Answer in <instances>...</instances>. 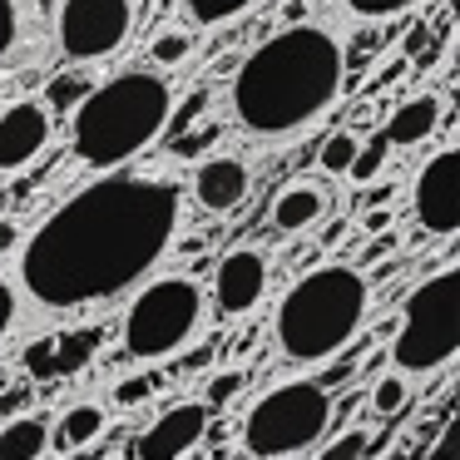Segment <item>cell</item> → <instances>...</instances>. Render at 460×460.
<instances>
[{
  "instance_id": "1",
  "label": "cell",
  "mask_w": 460,
  "mask_h": 460,
  "mask_svg": "<svg viewBox=\"0 0 460 460\" xmlns=\"http://www.w3.org/2000/svg\"><path fill=\"white\" fill-rule=\"evenodd\" d=\"M179 183L110 169L31 233L21 258L25 292L45 312L119 297L144 282V272H154V262H164L179 233Z\"/></svg>"
},
{
  "instance_id": "2",
  "label": "cell",
  "mask_w": 460,
  "mask_h": 460,
  "mask_svg": "<svg viewBox=\"0 0 460 460\" xmlns=\"http://www.w3.org/2000/svg\"><path fill=\"white\" fill-rule=\"evenodd\" d=\"M347 80V50L332 31L292 21L288 31L268 35L233 75V114L258 139L307 129L327 114Z\"/></svg>"
},
{
  "instance_id": "3",
  "label": "cell",
  "mask_w": 460,
  "mask_h": 460,
  "mask_svg": "<svg viewBox=\"0 0 460 460\" xmlns=\"http://www.w3.org/2000/svg\"><path fill=\"white\" fill-rule=\"evenodd\" d=\"M173 114V90L164 75L154 70H124L104 84H90L75 104V159L84 169H124L129 159H139L149 144H159L169 134Z\"/></svg>"
},
{
  "instance_id": "4",
  "label": "cell",
  "mask_w": 460,
  "mask_h": 460,
  "mask_svg": "<svg viewBox=\"0 0 460 460\" xmlns=\"http://www.w3.org/2000/svg\"><path fill=\"white\" fill-rule=\"evenodd\" d=\"M367 297V272L351 262H322V268L302 272L272 317V337H278L282 357L297 367H327L361 332Z\"/></svg>"
},
{
  "instance_id": "5",
  "label": "cell",
  "mask_w": 460,
  "mask_h": 460,
  "mask_svg": "<svg viewBox=\"0 0 460 460\" xmlns=\"http://www.w3.org/2000/svg\"><path fill=\"white\" fill-rule=\"evenodd\" d=\"M460 351V272L440 268L406 297L391 341V367L401 376H436Z\"/></svg>"
},
{
  "instance_id": "6",
  "label": "cell",
  "mask_w": 460,
  "mask_h": 460,
  "mask_svg": "<svg viewBox=\"0 0 460 460\" xmlns=\"http://www.w3.org/2000/svg\"><path fill=\"white\" fill-rule=\"evenodd\" d=\"M332 426V396L322 381H282L262 391L252 411L243 416V450L262 460L278 456H307L322 446Z\"/></svg>"
},
{
  "instance_id": "7",
  "label": "cell",
  "mask_w": 460,
  "mask_h": 460,
  "mask_svg": "<svg viewBox=\"0 0 460 460\" xmlns=\"http://www.w3.org/2000/svg\"><path fill=\"white\" fill-rule=\"evenodd\" d=\"M203 322V292L193 278H159L124 312V351L139 361H169Z\"/></svg>"
},
{
  "instance_id": "8",
  "label": "cell",
  "mask_w": 460,
  "mask_h": 460,
  "mask_svg": "<svg viewBox=\"0 0 460 460\" xmlns=\"http://www.w3.org/2000/svg\"><path fill=\"white\" fill-rule=\"evenodd\" d=\"M134 31V0H60L55 40L70 60H110Z\"/></svg>"
},
{
  "instance_id": "9",
  "label": "cell",
  "mask_w": 460,
  "mask_h": 460,
  "mask_svg": "<svg viewBox=\"0 0 460 460\" xmlns=\"http://www.w3.org/2000/svg\"><path fill=\"white\" fill-rule=\"evenodd\" d=\"M416 223L430 238H456L460 233V154L436 149L416 173Z\"/></svg>"
},
{
  "instance_id": "10",
  "label": "cell",
  "mask_w": 460,
  "mask_h": 460,
  "mask_svg": "<svg viewBox=\"0 0 460 460\" xmlns=\"http://www.w3.org/2000/svg\"><path fill=\"white\" fill-rule=\"evenodd\" d=\"M262 288H268V258L258 248H233L223 252L218 272H213V307L218 317H248L262 302Z\"/></svg>"
},
{
  "instance_id": "11",
  "label": "cell",
  "mask_w": 460,
  "mask_h": 460,
  "mask_svg": "<svg viewBox=\"0 0 460 460\" xmlns=\"http://www.w3.org/2000/svg\"><path fill=\"white\" fill-rule=\"evenodd\" d=\"M50 144V110L40 100H21L0 114V173H21Z\"/></svg>"
},
{
  "instance_id": "12",
  "label": "cell",
  "mask_w": 460,
  "mask_h": 460,
  "mask_svg": "<svg viewBox=\"0 0 460 460\" xmlns=\"http://www.w3.org/2000/svg\"><path fill=\"white\" fill-rule=\"evenodd\" d=\"M203 436H208V406H203V401H179V406H169L139 440H134V450H139L144 460H164V456L199 450Z\"/></svg>"
},
{
  "instance_id": "13",
  "label": "cell",
  "mask_w": 460,
  "mask_h": 460,
  "mask_svg": "<svg viewBox=\"0 0 460 460\" xmlns=\"http://www.w3.org/2000/svg\"><path fill=\"white\" fill-rule=\"evenodd\" d=\"M248 189H252V173H248V164L233 159V154H213V159H203L199 173H193V199L208 213H233L248 199Z\"/></svg>"
},
{
  "instance_id": "14",
  "label": "cell",
  "mask_w": 460,
  "mask_h": 460,
  "mask_svg": "<svg viewBox=\"0 0 460 460\" xmlns=\"http://www.w3.org/2000/svg\"><path fill=\"white\" fill-rule=\"evenodd\" d=\"M440 119H446V94H436V90L411 94L406 104H396V114H391V124H386L391 149H401V144H426L430 134L440 129Z\"/></svg>"
},
{
  "instance_id": "15",
  "label": "cell",
  "mask_w": 460,
  "mask_h": 460,
  "mask_svg": "<svg viewBox=\"0 0 460 460\" xmlns=\"http://www.w3.org/2000/svg\"><path fill=\"white\" fill-rule=\"evenodd\" d=\"M50 456V416L45 411H21L0 426V460H40Z\"/></svg>"
},
{
  "instance_id": "16",
  "label": "cell",
  "mask_w": 460,
  "mask_h": 460,
  "mask_svg": "<svg viewBox=\"0 0 460 460\" xmlns=\"http://www.w3.org/2000/svg\"><path fill=\"white\" fill-rule=\"evenodd\" d=\"M322 208H327V199H322V189L317 183H307V179H297V183H288V189L272 199V228L278 233H307L312 223L322 218Z\"/></svg>"
},
{
  "instance_id": "17",
  "label": "cell",
  "mask_w": 460,
  "mask_h": 460,
  "mask_svg": "<svg viewBox=\"0 0 460 460\" xmlns=\"http://www.w3.org/2000/svg\"><path fill=\"white\" fill-rule=\"evenodd\" d=\"M100 341H104V327H75L65 337H50V381L84 371L100 351Z\"/></svg>"
},
{
  "instance_id": "18",
  "label": "cell",
  "mask_w": 460,
  "mask_h": 460,
  "mask_svg": "<svg viewBox=\"0 0 460 460\" xmlns=\"http://www.w3.org/2000/svg\"><path fill=\"white\" fill-rule=\"evenodd\" d=\"M104 436V411L90 406V401H80V406H70L60 416V426H50V450H84L94 446V440Z\"/></svg>"
},
{
  "instance_id": "19",
  "label": "cell",
  "mask_w": 460,
  "mask_h": 460,
  "mask_svg": "<svg viewBox=\"0 0 460 460\" xmlns=\"http://www.w3.org/2000/svg\"><path fill=\"white\" fill-rule=\"evenodd\" d=\"M391 164V139H386V129H376L371 139H361L357 144V159H351V169H347V179H357V183H371L381 169Z\"/></svg>"
},
{
  "instance_id": "20",
  "label": "cell",
  "mask_w": 460,
  "mask_h": 460,
  "mask_svg": "<svg viewBox=\"0 0 460 460\" xmlns=\"http://www.w3.org/2000/svg\"><path fill=\"white\" fill-rule=\"evenodd\" d=\"M406 401H411L406 376L391 371V376H381L376 386H371V416H376V420H396L401 411H406Z\"/></svg>"
},
{
  "instance_id": "21",
  "label": "cell",
  "mask_w": 460,
  "mask_h": 460,
  "mask_svg": "<svg viewBox=\"0 0 460 460\" xmlns=\"http://www.w3.org/2000/svg\"><path fill=\"white\" fill-rule=\"evenodd\" d=\"M357 144H361V139H357L351 129H337L327 144H322V154H317V169H322V173H332V179H341V173L351 169V159H357Z\"/></svg>"
},
{
  "instance_id": "22",
  "label": "cell",
  "mask_w": 460,
  "mask_h": 460,
  "mask_svg": "<svg viewBox=\"0 0 460 460\" xmlns=\"http://www.w3.org/2000/svg\"><path fill=\"white\" fill-rule=\"evenodd\" d=\"M357 21H391V15H406L416 11V5H426V0H341Z\"/></svg>"
},
{
  "instance_id": "23",
  "label": "cell",
  "mask_w": 460,
  "mask_h": 460,
  "mask_svg": "<svg viewBox=\"0 0 460 460\" xmlns=\"http://www.w3.org/2000/svg\"><path fill=\"white\" fill-rule=\"evenodd\" d=\"M252 0H189V15L199 25H223V21H238Z\"/></svg>"
},
{
  "instance_id": "24",
  "label": "cell",
  "mask_w": 460,
  "mask_h": 460,
  "mask_svg": "<svg viewBox=\"0 0 460 460\" xmlns=\"http://www.w3.org/2000/svg\"><path fill=\"white\" fill-rule=\"evenodd\" d=\"M367 430H361V426H351V430H341V436L337 440H327V446H317L322 450V460H361V456H367Z\"/></svg>"
},
{
  "instance_id": "25",
  "label": "cell",
  "mask_w": 460,
  "mask_h": 460,
  "mask_svg": "<svg viewBox=\"0 0 460 460\" xmlns=\"http://www.w3.org/2000/svg\"><path fill=\"white\" fill-rule=\"evenodd\" d=\"M243 386H248V376H243L238 367L218 371V376L208 381V401H203V406H233V401L243 396Z\"/></svg>"
},
{
  "instance_id": "26",
  "label": "cell",
  "mask_w": 460,
  "mask_h": 460,
  "mask_svg": "<svg viewBox=\"0 0 460 460\" xmlns=\"http://www.w3.org/2000/svg\"><path fill=\"white\" fill-rule=\"evenodd\" d=\"M189 50H193V40H189V35H183V31H164L159 40H154L149 60H154V65H179L183 55H189Z\"/></svg>"
},
{
  "instance_id": "27",
  "label": "cell",
  "mask_w": 460,
  "mask_h": 460,
  "mask_svg": "<svg viewBox=\"0 0 460 460\" xmlns=\"http://www.w3.org/2000/svg\"><path fill=\"white\" fill-rule=\"evenodd\" d=\"M15 40H21V5L15 0H0V65L15 50Z\"/></svg>"
},
{
  "instance_id": "28",
  "label": "cell",
  "mask_w": 460,
  "mask_h": 460,
  "mask_svg": "<svg viewBox=\"0 0 460 460\" xmlns=\"http://www.w3.org/2000/svg\"><path fill=\"white\" fill-rule=\"evenodd\" d=\"M154 386H159L154 376H124L119 386H114V401H119V406H139V401L154 396Z\"/></svg>"
},
{
  "instance_id": "29",
  "label": "cell",
  "mask_w": 460,
  "mask_h": 460,
  "mask_svg": "<svg viewBox=\"0 0 460 460\" xmlns=\"http://www.w3.org/2000/svg\"><path fill=\"white\" fill-rule=\"evenodd\" d=\"M84 90H90L84 80H65V75H60V80L50 84V94H45V104H60V110H65V104H75Z\"/></svg>"
},
{
  "instance_id": "30",
  "label": "cell",
  "mask_w": 460,
  "mask_h": 460,
  "mask_svg": "<svg viewBox=\"0 0 460 460\" xmlns=\"http://www.w3.org/2000/svg\"><path fill=\"white\" fill-rule=\"evenodd\" d=\"M15 312H21V302H15V288L5 278H0V341L11 337V327H15Z\"/></svg>"
},
{
  "instance_id": "31",
  "label": "cell",
  "mask_w": 460,
  "mask_h": 460,
  "mask_svg": "<svg viewBox=\"0 0 460 460\" xmlns=\"http://www.w3.org/2000/svg\"><path fill=\"white\" fill-rule=\"evenodd\" d=\"M357 406H361V396H347L341 406H332V426H341V420H351V416H357Z\"/></svg>"
},
{
  "instance_id": "32",
  "label": "cell",
  "mask_w": 460,
  "mask_h": 460,
  "mask_svg": "<svg viewBox=\"0 0 460 460\" xmlns=\"http://www.w3.org/2000/svg\"><path fill=\"white\" fill-rule=\"evenodd\" d=\"M15 243H21V228H15L11 218H0V252H11Z\"/></svg>"
},
{
  "instance_id": "33",
  "label": "cell",
  "mask_w": 460,
  "mask_h": 460,
  "mask_svg": "<svg viewBox=\"0 0 460 460\" xmlns=\"http://www.w3.org/2000/svg\"><path fill=\"white\" fill-rule=\"evenodd\" d=\"M282 21H307V0H288L282 5Z\"/></svg>"
},
{
  "instance_id": "34",
  "label": "cell",
  "mask_w": 460,
  "mask_h": 460,
  "mask_svg": "<svg viewBox=\"0 0 460 460\" xmlns=\"http://www.w3.org/2000/svg\"><path fill=\"white\" fill-rule=\"evenodd\" d=\"M367 228H371V233L391 228V213H386V208H371V213H367Z\"/></svg>"
},
{
  "instance_id": "35",
  "label": "cell",
  "mask_w": 460,
  "mask_h": 460,
  "mask_svg": "<svg viewBox=\"0 0 460 460\" xmlns=\"http://www.w3.org/2000/svg\"><path fill=\"white\" fill-rule=\"evenodd\" d=\"M420 45H426V31H411V35H406V55H416Z\"/></svg>"
},
{
  "instance_id": "36",
  "label": "cell",
  "mask_w": 460,
  "mask_h": 460,
  "mask_svg": "<svg viewBox=\"0 0 460 460\" xmlns=\"http://www.w3.org/2000/svg\"><path fill=\"white\" fill-rule=\"evenodd\" d=\"M381 252H391V238H381V243H371V248H367V262H376V258H381Z\"/></svg>"
}]
</instances>
